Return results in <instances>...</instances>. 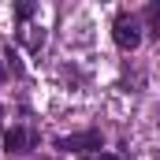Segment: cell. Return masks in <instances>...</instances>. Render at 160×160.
Returning a JSON list of instances; mask_svg holds the SVG:
<instances>
[{
    "label": "cell",
    "mask_w": 160,
    "mask_h": 160,
    "mask_svg": "<svg viewBox=\"0 0 160 160\" xmlns=\"http://www.w3.org/2000/svg\"><path fill=\"white\" fill-rule=\"evenodd\" d=\"M112 38H116V45H119L123 52H134L138 41H142V34H138V19H134V15H116V22H112Z\"/></svg>",
    "instance_id": "obj_1"
},
{
    "label": "cell",
    "mask_w": 160,
    "mask_h": 160,
    "mask_svg": "<svg viewBox=\"0 0 160 160\" xmlns=\"http://www.w3.org/2000/svg\"><path fill=\"white\" fill-rule=\"evenodd\" d=\"M34 134L30 130H22V127H11L8 134H4V145H8V153H26V149H34Z\"/></svg>",
    "instance_id": "obj_2"
},
{
    "label": "cell",
    "mask_w": 160,
    "mask_h": 160,
    "mask_svg": "<svg viewBox=\"0 0 160 160\" xmlns=\"http://www.w3.org/2000/svg\"><path fill=\"white\" fill-rule=\"evenodd\" d=\"M63 149H101V134L97 130H86V134H71L60 142Z\"/></svg>",
    "instance_id": "obj_3"
},
{
    "label": "cell",
    "mask_w": 160,
    "mask_h": 160,
    "mask_svg": "<svg viewBox=\"0 0 160 160\" xmlns=\"http://www.w3.org/2000/svg\"><path fill=\"white\" fill-rule=\"evenodd\" d=\"M145 22H149V30H153V34H160V0L145 8Z\"/></svg>",
    "instance_id": "obj_4"
},
{
    "label": "cell",
    "mask_w": 160,
    "mask_h": 160,
    "mask_svg": "<svg viewBox=\"0 0 160 160\" xmlns=\"http://www.w3.org/2000/svg\"><path fill=\"white\" fill-rule=\"evenodd\" d=\"M15 15H19V22H26V19L34 15V4H19V8H15Z\"/></svg>",
    "instance_id": "obj_5"
},
{
    "label": "cell",
    "mask_w": 160,
    "mask_h": 160,
    "mask_svg": "<svg viewBox=\"0 0 160 160\" xmlns=\"http://www.w3.org/2000/svg\"><path fill=\"white\" fill-rule=\"evenodd\" d=\"M101 160H119V157H112V153H101Z\"/></svg>",
    "instance_id": "obj_6"
},
{
    "label": "cell",
    "mask_w": 160,
    "mask_h": 160,
    "mask_svg": "<svg viewBox=\"0 0 160 160\" xmlns=\"http://www.w3.org/2000/svg\"><path fill=\"white\" fill-rule=\"evenodd\" d=\"M0 82H4V63H0Z\"/></svg>",
    "instance_id": "obj_7"
},
{
    "label": "cell",
    "mask_w": 160,
    "mask_h": 160,
    "mask_svg": "<svg viewBox=\"0 0 160 160\" xmlns=\"http://www.w3.org/2000/svg\"><path fill=\"white\" fill-rule=\"evenodd\" d=\"M0 116H4V112H0Z\"/></svg>",
    "instance_id": "obj_8"
}]
</instances>
